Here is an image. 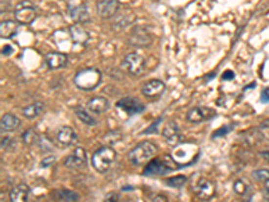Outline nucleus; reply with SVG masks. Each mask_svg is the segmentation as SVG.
<instances>
[{"instance_id":"2","label":"nucleus","mask_w":269,"mask_h":202,"mask_svg":"<svg viewBox=\"0 0 269 202\" xmlns=\"http://www.w3.org/2000/svg\"><path fill=\"white\" fill-rule=\"evenodd\" d=\"M157 151V146L155 143L150 142V140H144L136 144L131 151L128 153V160L131 164L134 166H143L147 162H150L151 158L154 157Z\"/></svg>"},{"instance_id":"7","label":"nucleus","mask_w":269,"mask_h":202,"mask_svg":"<svg viewBox=\"0 0 269 202\" xmlns=\"http://www.w3.org/2000/svg\"><path fill=\"white\" fill-rule=\"evenodd\" d=\"M121 67L132 77H140L145 70V60L139 53H129L124 57Z\"/></svg>"},{"instance_id":"12","label":"nucleus","mask_w":269,"mask_h":202,"mask_svg":"<svg viewBox=\"0 0 269 202\" xmlns=\"http://www.w3.org/2000/svg\"><path fill=\"white\" fill-rule=\"evenodd\" d=\"M65 166L67 169L81 170L88 164V157H86V151L82 147H77L73 150V153L66 157L65 159Z\"/></svg>"},{"instance_id":"37","label":"nucleus","mask_w":269,"mask_h":202,"mask_svg":"<svg viewBox=\"0 0 269 202\" xmlns=\"http://www.w3.org/2000/svg\"><path fill=\"white\" fill-rule=\"evenodd\" d=\"M161 120H163V117H159V119H157V120H156L155 123L150 127V128H147V130H145L144 134H155V132H157V126H159V123H160Z\"/></svg>"},{"instance_id":"33","label":"nucleus","mask_w":269,"mask_h":202,"mask_svg":"<svg viewBox=\"0 0 269 202\" xmlns=\"http://www.w3.org/2000/svg\"><path fill=\"white\" fill-rule=\"evenodd\" d=\"M231 130H233V126H230V124H229V126H224L222 128H218V130H217V131L213 134V139L226 136V135H227V134H229Z\"/></svg>"},{"instance_id":"23","label":"nucleus","mask_w":269,"mask_h":202,"mask_svg":"<svg viewBox=\"0 0 269 202\" xmlns=\"http://www.w3.org/2000/svg\"><path fill=\"white\" fill-rule=\"evenodd\" d=\"M30 187L26 183H21L16 185L15 187H12V190L10 191V201L12 202H23L28 200L30 197Z\"/></svg>"},{"instance_id":"44","label":"nucleus","mask_w":269,"mask_h":202,"mask_svg":"<svg viewBox=\"0 0 269 202\" xmlns=\"http://www.w3.org/2000/svg\"><path fill=\"white\" fill-rule=\"evenodd\" d=\"M131 189H132L131 186H125V187H123V191H131Z\"/></svg>"},{"instance_id":"19","label":"nucleus","mask_w":269,"mask_h":202,"mask_svg":"<svg viewBox=\"0 0 269 202\" xmlns=\"http://www.w3.org/2000/svg\"><path fill=\"white\" fill-rule=\"evenodd\" d=\"M109 100L107 97H102V96H96V97H91L90 100H88L86 103V108L90 111L93 115H102L109 110Z\"/></svg>"},{"instance_id":"29","label":"nucleus","mask_w":269,"mask_h":202,"mask_svg":"<svg viewBox=\"0 0 269 202\" xmlns=\"http://www.w3.org/2000/svg\"><path fill=\"white\" fill-rule=\"evenodd\" d=\"M252 177L257 182H263V183H269V170L267 169H257L252 173Z\"/></svg>"},{"instance_id":"42","label":"nucleus","mask_w":269,"mask_h":202,"mask_svg":"<svg viewBox=\"0 0 269 202\" xmlns=\"http://www.w3.org/2000/svg\"><path fill=\"white\" fill-rule=\"evenodd\" d=\"M152 201H167L166 196H155L152 197Z\"/></svg>"},{"instance_id":"9","label":"nucleus","mask_w":269,"mask_h":202,"mask_svg":"<svg viewBox=\"0 0 269 202\" xmlns=\"http://www.w3.org/2000/svg\"><path fill=\"white\" fill-rule=\"evenodd\" d=\"M161 136L164 137V140L170 146H172V147H175L178 144L184 142V137H183L182 131H180V127H179L178 123L172 120L167 121L166 124H164L163 130H161Z\"/></svg>"},{"instance_id":"17","label":"nucleus","mask_w":269,"mask_h":202,"mask_svg":"<svg viewBox=\"0 0 269 202\" xmlns=\"http://www.w3.org/2000/svg\"><path fill=\"white\" fill-rule=\"evenodd\" d=\"M69 15L78 24L90 22V14H89V10H88L85 3L75 4V6H69Z\"/></svg>"},{"instance_id":"27","label":"nucleus","mask_w":269,"mask_h":202,"mask_svg":"<svg viewBox=\"0 0 269 202\" xmlns=\"http://www.w3.org/2000/svg\"><path fill=\"white\" fill-rule=\"evenodd\" d=\"M54 198L65 202L78 201L80 200V194L73 190H69V189H61V190L54 191Z\"/></svg>"},{"instance_id":"31","label":"nucleus","mask_w":269,"mask_h":202,"mask_svg":"<svg viewBox=\"0 0 269 202\" xmlns=\"http://www.w3.org/2000/svg\"><path fill=\"white\" fill-rule=\"evenodd\" d=\"M38 146L41 147V150H42L43 153H51L54 150L53 147V143L50 142V139H47V137L45 136H39L38 137Z\"/></svg>"},{"instance_id":"28","label":"nucleus","mask_w":269,"mask_h":202,"mask_svg":"<svg viewBox=\"0 0 269 202\" xmlns=\"http://www.w3.org/2000/svg\"><path fill=\"white\" fill-rule=\"evenodd\" d=\"M38 134L34 130H27L22 134V140L26 146H32L38 142Z\"/></svg>"},{"instance_id":"22","label":"nucleus","mask_w":269,"mask_h":202,"mask_svg":"<svg viewBox=\"0 0 269 202\" xmlns=\"http://www.w3.org/2000/svg\"><path fill=\"white\" fill-rule=\"evenodd\" d=\"M46 111V105L42 101H34L31 104H28L27 107L23 108L22 111V115L24 116L26 119L28 120H32V119H35L38 116H41Z\"/></svg>"},{"instance_id":"26","label":"nucleus","mask_w":269,"mask_h":202,"mask_svg":"<svg viewBox=\"0 0 269 202\" xmlns=\"http://www.w3.org/2000/svg\"><path fill=\"white\" fill-rule=\"evenodd\" d=\"M75 116H77V119L81 121V123H84L85 126L88 127H93L97 124V120L94 119V116L91 115V112L88 108L84 110V108H75Z\"/></svg>"},{"instance_id":"14","label":"nucleus","mask_w":269,"mask_h":202,"mask_svg":"<svg viewBox=\"0 0 269 202\" xmlns=\"http://www.w3.org/2000/svg\"><path fill=\"white\" fill-rule=\"evenodd\" d=\"M69 57L62 51H50L45 55V64L50 70H57V69H62L67 65Z\"/></svg>"},{"instance_id":"8","label":"nucleus","mask_w":269,"mask_h":202,"mask_svg":"<svg viewBox=\"0 0 269 202\" xmlns=\"http://www.w3.org/2000/svg\"><path fill=\"white\" fill-rule=\"evenodd\" d=\"M128 44L137 49L148 47L152 45V35L145 27H134L129 34Z\"/></svg>"},{"instance_id":"32","label":"nucleus","mask_w":269,"mask_h":202,"mask_svg":"<svg viewBox=\"0 0 269 202\" xmlns=\"http://www.w3.org/2000/svg\"><path fill=\"white\" fill-rule=\"evenodd\" d=\"M105 140L109 142V144H114L118 140H121V132L118 131H113V132H108L105 135Z\"/></svg>"},{"instance_id":"36","label":"nucleus","mask_w":269,"mask_h":202,"mask_svg":"<svg viewBox=\"0 0 269 202\" xmlns=\"http://www.w3.org/2000/svg\"><path fill=\"white\" fill-rule=\"evenodd\" d=\"M54 162H55V157L50 155V157L43 158V160L41 162V166H42V169H46V167H50L51 164H54Z\"/></svg>"},{"instance_id":"40","label":"nucleus","mask_w":269,"mask_h":202,"mask_svg":"<svg viewBox=\"0 0 269 202\" xmlns=\"http://www.w3.org/2000/svg\"><path fill=\"white\" fill-rule=\"evenodd\" d=\"M120 197L116 194V193H109L107 197H105V201H118Z\"/></svg>"},{"instance_id":"6","label":"nucleus","mask_w":269,"mask_h":202,"mask_svg":"<svg viewBox=\"0 0 269 202\" xmlns=\"http://www.w3.org/2000/svg\"><path fill=\"white\" fill-rule=\"evenodd\" d=\"M37 14L38 11L35 4H32L31 1H28V0H23L19 4H16L14 17H15V21L19 24L28 26L37 19Z\"/></svg>"},{"instance_id":"4","label":"nucleus","mask_w":269,"mask_h":202,"mask_svg":"<svg viewBox=\"0 0 269 202\" xmlns=\"http://www.w3.org/2000/svg\"><path fill=\"white\" fill-rule=\"evenodd\" d=\"M198 155L199 150L194 143L182 142L180 144L175 146L174 151H172V159L175 160V163L179 167L194 163L198 159Z\"/></svg>"},{"instance_id":"11","label":"nucleus","mask_w":269,"mask_h":202,"mask_svg":"<svg viewBox=\"0 0 269 202\" xmlns=\"http://www.w3.org/2000/svg\"><path fill=\"white\" fill-rule=\"evenodd\" d=\"M116 107L127 116L139 115V113L145 111V105L141 101H139L137 98L134 97H124L121 100H118L116 103Z\"/></svg>"},{"instance_id":"16","label":"nucleus","mask_w":269,"mask_h":202,"mask_svg":"<svg viewBox=\"0 0 269 202\" xmlns=\"http://www.w3.org/2000/svg\"><path fill=\"white\" fill-rule=\"evenodd\" d=\"M57 142L62 146V147H70L75 144V142L78 140V135L74 131V128H71L69 126H64L57 131Z\"/></svg>"},{"instance_id":"25","label":"nucleus","mask_w":269,"mask_h":202,"mask_svg":"<svg viewBox=\"0 0 269 202\" xmlns=\"http://www.w3.org/2000/svg\"><path fill=\"white\" fill-rule=\"evenodd\" d=\"M233 190L238 197H242V198H247L252 193V189H250V185L247 183L245 178H238V180H234L233 183Z\"/></svg>"},{"instance_id":"5","label":"nucleus","mask_w":269,"mask_h":202,"mask_svg":"<svg viewBox=\"0 0 269 202\" xmlns=\"http://www.w3.org/2000/svg\"><path fill=\"white\" fill-rule=\"evenodd\" d=\"M175 166H178L175 163L174 159H154V160H150L148 164L145 166L143 174L147 175V177H161V175H166L168 173H171L175 170ZM179 167V166H178Z\"/></svg>"},{"instance_id":"13","label":"nucleus","mask_w":269,"mask_h":202,"mask_svg":"<svg viewBox=\"0 0 269 202\" xmlns=\"http://www.w3.org/2000/svg\"><path fill=\"white\" fill-rule=\"evenodd\" d=\"M120 10V0H98L97 15L101 19H111Z\"/></svg>"},{"instance_id":"1","label":"nucleus","mask_w":269,"mask_h":202,"mask_svg":"<svg viewBox=\"0 0 269 202\" xmlns=\"http://www.w3.org/2000/svg\"><path fill=\"white\" fill-rule=\"evenodd\" d=\"M116 158H117V154L111 146H101L91 155V166L97 173L105 174L116 162Z\"/></svg>"},{"instance_id":"43","label":"nucleus","mask_w":269,"mask_h":202,"mask_svg":"<svg viewBox=\"0 0 269 202\" xmlns=\"http://www.w3.org/2000/svg\"><path fill=\"white\" fill-rule=\"evenodd\" d=\"M260 157H263V159H265L267 162H269V151H263V153H260Z\"/></svg>"},{"instance_id":"30","label":"nucleus","mask_w":269,"mask_h":202,"mask_svg":"<svg viewBox=\"0 0 269 202\" xmlns=\"http://www.w3.org/2000/svg\"><path fill=\"white\" fill-rule=\"evenodd\" d=\"M186 182H187V178L184 175H178V177H172L164 180V183L171 187H182L186 185Z\"/></svg>"},{"instance_id":"41","label":"nucleus","mask_w":269,"mask_h":202,"mask_svg":"<svg viewBox=\"0 0 269 202\" xmlns=\"http://www.w3.org/2000/svg\"><path fill=\"white\" fill-rule=\"evenodd\" d=\"M234 78V73L230 70H226L224 74H222V80H233Z\"/></svg>"},{"instance_id":"34","label":"nucleus","mask_w":269,"mask_h":202,"mask_svg":"<svg viewBox=\"0 0 269 202\" xmlns=\"http://www.w3.org/2000/svg\"><path fill=\"white\" fill-rule=\"evenodd\" d=\"M14 147H16L15 140L11 136H3V139H1V148L3 150H12Z\"/></svg>"},{"instance_id":"18","label":"nucleus","mask_w":269,"mask_h":202,"mask_svg":"<svg viewBox=\"0 0 269 202\" xmlns=\"http://www.w3.org/2000/svg\"><path fill=\"white\" fill-rule=\"evenodd\" d=\"M166 90V84L160 80H150L148 82H145L143 88H141V93L144 94L145 97H159Z\"/></svg>"},{"instance_id":"3","label":"nucleus","mask_w":269,"mask_h":202,"mask_svg":"<svg viewBox=\"0 0 269 202\" xmlns=\"http://www.w3.org/2000/svg\"><path fill=\"white\" fill-rule=\"evenodd\" d=\"M102 81V73L96 67L82 69L74 76V85L81 90H93Z\"/></svg>"},{"instance_id":"21","label":"nucleus","mask_w":269,"mask_h":202,"mask_svg":"<svg viewBox=\"0 0 269 202\" xmlns=\"http://www.w3.org/2000/svg\"><path fill=\"white\" fill-rule=\"evenodd\" d=\"M22 126L21 119L18 116L12 115V113H5L1 116V120H0V130L1 132H12L16 131L19 127Z\"/></svg>"},{"instance_id":"39","label":"nucleus","mask_w":269,"mask_h":202,"mask_svg":"<svg viewBox=\"0 0 269 202\" xmlns=\"http://www.w3.org/2000/svg\"><path fill=\"white\" fill-rule=\"evenodd\" d=\"M12 46L11 45H5V46H3V50H1V54L5 55V57H8V55L12 54Z\"/></svg>"},{"instance_id":"38","label":"nucleus","mask_w":269,"mask_h":202,"mask_svg":"<svg viewBox=\"0 0 269 202\" xmlns=\"http://www.w3.org/2000/svg\"><path fill=\"white\" fill-rule=\"evenodd\" d=\"M260 98H261V101H263V103H265V104H267V103H269V87L265 88L263 92H261V97Z\"/></svg>"},{"instance_id":"15","label":"nucleus","mask_w":269,"mask_h":202,"mask_svg":"<svg viewBox=\"0 0 269 202\" xmlns=\"http://www.w3.org/2000/svg\"><path fill=\"white\" fill-rule=\"evenodd\" d=\"M214 115V110L201 105V107H194L193 110L188 111L186 117H187V120L190 121V123L197 124V123H202V121L209 120L210 117H213Z\"/></svg>"},{"instance_id":"10","label":"nucleus","mask_w":269,"mask_h":202,"mask_svg":"<svg viewBox=\"0 0 269 202\" xmlns=\"http://www.w3.org/2000/svg\"><path fill=\"white\" fill-rule=\"evenodd\" d=\"M194 193L201 201H209L215 196V183L209 178H199L194 186Z\"/></svg>"},{"instance_id":"20","label":"nucleus","mask_w":269,"mask_h":202,"mask_svg":"<svg viewBox=\"0 0 269 202\" xmlns=\"http://www.w3.org/2000/svg\"><path fill=\"white\" fill-rule=\"evenodd\" d=\"M69 35L71 41L74 42V44L82 45V46H85L89 42V39H90V34L88 30L82 27V26H78V24H73V26H70L69 27Z\"/></svg>"},{"instance_id":"24","label":"nucleus","mask_w":269,"mask_h":202,"mask_svg":"<svg viewBox=\"0 0 269 202\" xmlns=\"http://www.w3.org/2000/svg\"><path fill=\"white\" fill-rule=\"evenodd\" d=\"M19 23L16 21H3L0 23V37L3 39H10L18 34Z\"/></svg>"},{"instance_id":"35","label":"nucleus","mask_w":269,"mask_h":202,"mask_svg":"<svg viewBox=\"0 0 269 202\" xmlns=\"http://www.w3.org/2000/svg\"><path fill=\"white\" fill-rule=\"evenodd\" d=\"M258 131L261 132V135H263V137H268L269 139V119H267V120H264L261 124H260V127H258Z\"/></svg>"}]
</instances>
